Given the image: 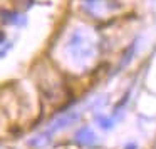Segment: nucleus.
I'll return each instance as SVG.
<instances>
[{
	"label": "nucleus",
	"mask_w": 156,
	"mask_h": 149,
	"mask_svg": "<svg viewBox=\"0 0 156 149\" xmlns=\"http://www.w3.org/2000/svg\"><path fill=\"white\" fill-rule=\"evenodd\" d=\"M2 39H4V34H2V32H0V40H2Z\"/></svg>",
	"instance_id": "obj_5"
},
{
	"label": "nucleus",
	"mask_w": 156,
	"mask_h": 149,
	"mask_svg": "<svg viewBox=\"0 0 156 149\" xmlns=\"http://www.w3.org/2000/svg\"><path fill=\"white\" fill-rule=\"evenodd\" d=\"M66 54L69 61L77 67L91 65L99 54V39L96 32L87 27L74 29L66 44Z\"/></svg>",
	"instance_id": "obj_1"
},
{
	"label": "nucleus",
	"mask_w": 156,
	"mask_h": 149,
	"mask_svg": "<svg viewBox=\"0 0 156 149\" xmlns=\"http://www.w3.org/2000/svg\"><path fill=\"white\" fill-rule=\"evenodd\" d=\"M76 142L84 146V147H94L98 144V137H96L94 131L86 126V127H81L76 132Z\"/></svg>",
	"instance_id": "obj_3"
},
{
	"label": "nucleus",
	"mask_w": 156,
	"mask_h": 149,
	"mask_svg": "<svg viewBox=\"0 0 156 149\" xmlns=\"http://www.w3.org/2000/svg\"><path fill=\"white\" fill-rule=\"evenodd\" d=\"M82 9L92 19L106 22L109 19L116 17V14L122 7L119 4V0H84Z\"/></svg>",
	"instance_id": "obj_2"
},
{
	"label": "nucleus",
	"mask_w": 156,
	"mask_h": 149,
	"mask_svg": "<svg viewBox=\"0 0 156 149\" xmlns=\"http://www.w3.org/2000/svg\"><path fill=\"white\" fill-rule=\"evenodd\" d=\"M98 124L101 126L102 129H111L112 126H114V122H112L111 117H106V116H99L98 117Z\"/></svg>",
	"instance_id": "obj_4"
}]
</instances>
